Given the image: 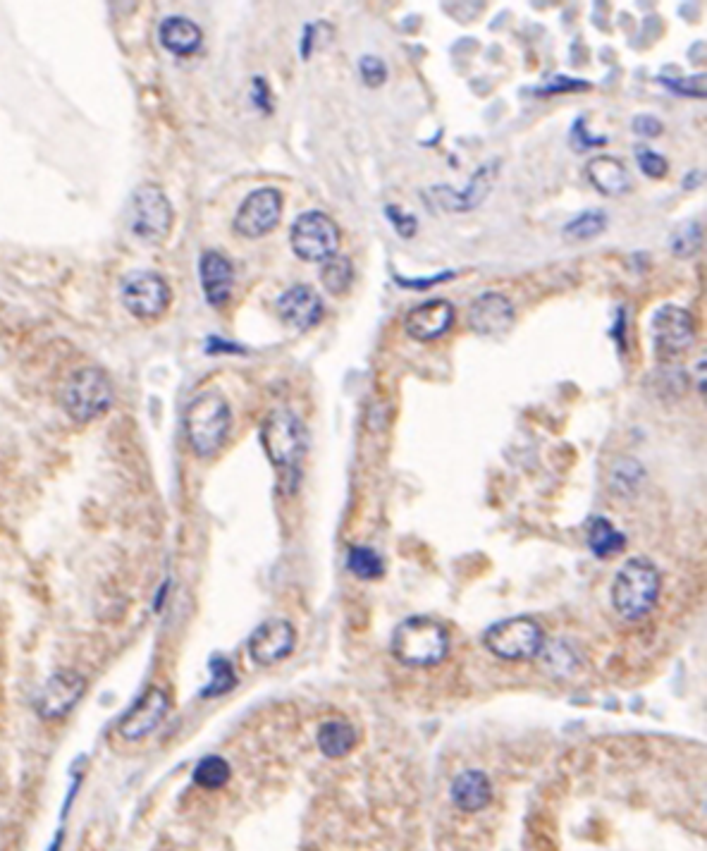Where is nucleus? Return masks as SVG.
Wrapping results in <instances>:
<instances>
[{
    "mask_svg": "<svg viewBox=\"0 0 707 851\" xmlns=\"http://www.w3.org/2000/svg\"><path fill=\"white\" fill-rule=\"evenodd\" d=\"M158 39H161L165 51L172 55H194L204 44V32L189 17L172 15L165 17L158 27Z\"/></svg>",
    "mask_w": 707,
    "mask_h": 851,
    "instance_id": "obj_21",
    "label": "nucleus"
},
{
    "mask_svg": "<svg viewBox=\"0 0 707 851\" xmlns=\"http://www.w3.org/2000/svg\"><path fill=\"white\" fill-rule=\"evenodd\" d=\"M516 323V309L512 299L502 292H483L473 299L469 309V328L483 338H500L507 335Z\"/></svg>",
    "mask_w": 707,
    "mask_h": 851,
    "instance_id": "obj_15",
    "label": "nucleus"
},
{
    "mask_svg": "<svg viewBox=\"0 0 707 851\" xmlns=\"http://www.w3.org/2000/svg\"><path fill=\"white\" fill-rule=\"evenodd\" d=\"M571 144H574L576 151L583 149H593V146H602L605 144V137H590L586 120L579 118L574 122V127H571Z\"/></svg>",
    "mask_w": 707,
    "mask_h": 851,
    "instance_id": "obj_37",
    "label": "nucleus"
},
{
    "mask_svg": "<svg viewBox=\"0 0 707 851\" xmlns=\"http://www.w3.org/2000/svg\"><path fill=\"white\" fill-rule=\"evenodd\" d=\"M650 333H653L657 354L676 357V354H684L696 340V321L681 306L665 304L655 311Z\"/></svg>",
    "mask_w": 707,
    "mask_h": 851,
    "instance_id": "obj_12",
    "label": "nucleus"
},
{
    "mask_svg": "<svg viewBox=\"0 0 707 851\" xmlns=\"http://www.w3.org/2000/svg\"><path fill=\"white\" fill-rule=\"evenodd\" d=\"M579 89H588L586 82H579V79H555V82L550 84V87L545 89V94H557V91H579Z\"/></svg>",
    "mask_w": 707,
    "mask_h": 851,
    "instance_id": "obj_39",
    "label": "nucleus"
},
{
    "mask_svg": "<svg viewBox=\"0 0 707 851\" xmlns=\"http://www.w3.org/2000/svg\"><path fill=\"white\" fill-rule=\"evenodd\" d=\"M700 244H703V228H700V223H696V220L681 225L672 237V251L676 256H681V259L696 256L700 251Z\"/></svg>",
    "mask_w": 707,
    "mask_h": 851,
    "instance_id": "obj_31",
    "label": "nucleus"
},
{
    "mask_svg": "<svg viewBox=\"0 0 707 851\" xmlns=\"http://www.w3.org/2000/svg\"><path fill=\"white\" fill-rule=\"evenodd\" d=\"M232 428V409L218 390H206L189 402L184 433L196 457H213L225 445Z\"/></svg>",
    "mask_w": 707,
    "mask_h": 851,
    "instance_id": "obj_1",
    "label": "nucleus"
},
{
    "mask_svg": "<svg viewBox=\"0 0 707 851\" xmlns=\"http://www.w3.org/2000/svg\"><path fill=\"white\" fill-rule=\"evenodd\" d=\"M60 847H63V832H58V837H55L51 847H48V851H60Z\"/></svg>",
    "mask_w": 707,
    "mask_h": 851,
    "instance_id": "obj_42",
    "label": "nucleus"
},
{
    "mask_svg": "<svg viewBox=\"0 0 707 851\" xmlns=\"http://www.w3.org/2000/svg\"><path fill=\"white\" fill-rule=\"evenodd\" d=\"M168 713L170 696L163 689L153 687L127 710L125 718L118 725V734L125 742H141V739L151 737L163 725Z\"/></svg>",
    "mask_w": 707,
    "mask_h": 851,
    "instance_id": "obj_13",
    "label": "nucleus"
},
{
    "mask_svg": "<svg viewBox=\"0 0 707 851\" xmlns=\"http://www.w3.org/2000/svg\"><path fill=\"white\" fill-rule=\"evenodd\" d=\"M359 72L366 87L371 89L383 87V84L387 82V67L378 55H364V58L359 60Z\"/></svg>",
    "mask_w": 707,
    "mask_h": 851,
    "instance_id": "obj_34",
    "label": "nucleus"
},
{
    "mask_svg": "<svg viewBox=\"0 0 707 851\" xmlns=\"http://www.w3.org/2000/svg\"><path fill=\"white\" fill-rule=\"evenodd\" d=\"M660 572L648 557H631L612 584V605L624 620H641L660 598Z\"/></svg>",
    "mask_w": 707,
    "mask_h": 851,
    "instance_id": "obj_3",
    "label": "nucleus"
},
{
    "mask_svg": "<svg viewBox=\"0 0 707 851\" xmlns=\"http://www.w3.org/2000/svg\"><path fill=\"white\" fill-rule=\"evenodd\" d=\"M268 87H266V82H263V79H254V101L258 103V106L261 108H266L268 110V106H270V101H268Z\"/></svg>",
    "mask_w": 707,
    "mask_h": 851,
    "instance_id": "obj_41",
    "label": "nucleus"
},
{
    "mask_svg": "<svg viewBox=\"0 0 707 851\" xmlns=\"http://www.w3.org/2000/svg\"><path fill=\"white\" fill-rule=\"evenodd\" d=\"M86 679L75 670H58L43 684L39 696H36V713L41 720L58 722L65 720L84 699Z\"/></svg>",
    "mask_w": 707,
    "mask_h": 851,
    "instance_id": "obj_10",
    "label": "nucleus"
},
{
    "mask_svg": "<svg viewBox=\"0 0 707 851\" xmlns=\"http://www.w3.org/2000/svg\"><path fill=\"white\" fill-rule=\"evenodd\" d=\"M208 670H211V682L201 689V696H204V699H218V696L230 694V691L237 687L235 667H232V663L227 658L215 655V658H211V663H208Z\"/></svg>",
    "mask_w": 707,
    "mask_h": 851,
    "instance_id": "obj_27",
    "label": "nucleus"
},
{
    "mask_svg": "<svg viewBox=\"0 0 707 851\" xmlns=\"http://www.w3.org/2000/svg\"><path fill=\"white\" fill-rule=\"evenodd\" d=\"M645 479L643 464L636 462L631 457H622L612 464L610 471V488L614 495H622V498H631L641 491V483Z\"/></svg>",
    "mask_w": 707,
    "mask_h": 851,
    "instance_id": "obj_25",
    "label": "nucleus"
},
{
    "mask_svg": "<svg viewBox=\"0 0 707 851\" xmlns=\"http://www.w3.org/2000/svg\"><path fill=\"white\" fill-rule=\"evenodd\" d=\"M497 170H500L497 161L485 163L476 170V173H473L469 187L461 189V192H457V189H452V187L440 185V187L430 189V194H433L435 201H438V204L445 208V211H452V213L473 211V208H478L483 204V199L488 197L490 189H493Z\"/></svg>",
    "mask_w": 707,
    "mask_h": 851,
    "instance_id": "obj_16",
    "label": "nucleus"
},
{
    "mask_svg": "<svg viewBox=\"0 0 707 851\" xmlns=\"http://www.w3.org/2000/svg\"><path fill=\"white\" fill-rule=\"evenodd\" d=\"M297 646V632L287 620H266L249 636V655L256 665H278Z\"/></svg>",
    "mask_w": 707,
    "mask_h": 851,
    "instance_id": "obj_14",
    "label": "nucleus"
},
{
    "mask_svg": "<svg viewBox=\"0 0 707 851\" xmlns=\"http://www.w3.org/2000/svg\"><path fill=\"white\" fill-rule=\"evenodd\" d=\"M588 548L595 557H612L626 548V536L614 529L610 519H593L588 526Z\"/></svg>",
    "mask_w": 707,
    "mask_h": 851,
    "instance_id": "obj_24",
    "label": "nucleus"
},
{
    "mask_svg": "<svg viewBox=\"0 0 707 851\" xmlns=\"http://www.w3.org/2000/svg\"><path fill=\"white\" fill-rule=\"evenodd\" d=\"M115 388L106 371L96 366H84L67 378L63 388V407L79 424H91L101 419L113 407Z\"/></svg>",
    "mask_w": 707,
    "mask_h": 851,
    "instance_id": "obj_5",
    "label": "nucleus"
},
{
    "mask_svg": "<svg viewBox=\"0 0 707 851\" xmlns=\"http://www.w3.org/2000/svg\"><path fill=\"white\" fill-rule=\"evenodd\" d=\"M292 251L306 263H325L340 247V228L323 211H306L294 220L290 230Z\"/></svg>",
    "mask_w": 707,
    "mask_h": 851,
    "instance_id": "obj_8",
    "label": "nucleus"
},
{
    "mask_svg": "<svg viewBox=\"0 0 707 851\" xmlns=\"http://www.w3.org/2000/svg\"><path fill=\"white\" fill-rule=\"evenodd\" d=\"M660 82L665 84L669 91H674V94L691 96V99H703V96H705V75H693L688 79L660 77Z\"/></svg>",
    "mask_w": 707,
    "mask_h": 851,
    "instance_id": "obj_35",
    "label": "nucleus"
},
{
    "mask_svg": "<svg viewBox=\"0 0 707 851\" xmlns=\"http://www.w3.org/2000/svg\"><path fill=\"white\" fill-rule=\"evenodd\" d=\"M318 749L328 758H344L356 746V730L347 720H328L318 727Z\"/></svg>",
    "mask_w": 707,
    "mask_h": 851,
    "instance_id": "obj_23",
    "label": "nucleus"
},
{
    "mask_svg": "<svg viewBox=\"0 0 707 851\" xmlns=\"http://www.w3.org/2000/svg\"><path fill=\"white\" fill-rule=\"evenodd\" d=\"M450 797L454 806L461 808V811L476 813L483 811V808L490 804V799H493V785H490L488 775L481 773V770H466V773L454 777Z\"/></svg>",
    "mask_w": 707,
    "mask_h": 851,
    "instance_id": "obj_22",
    "label": "nucleus"
},
{
    "mask_svg": "<svg viewBox=\"0 0 707 851\" xmlns=\"http://www.w3.org/2000/svg\"><path fill=\"white\" fill-rule=\"evenodd\" d=\"M127 223L129 232L141 242L161 244L168 240L172 223H175V211H172L168 194L153 182L139 185L129 199Z\"/></svg>",
    "mask_w": 707,
    "mask_h": 851,
    "instance_id": "obj_6",
    "label": "nucleus"
},
{
    "mask_svg": "<svg viewBox=\"0 0 707 851\" xmlns=\"http://www.w3.org/2000/svg\"><path fill=\"white\" fill-rule=\"evenodd\" d=\"M483 644L500 660H531L543 651L545 634L531 617H512L495 622L483 636Z\"/></svg>",
    "mask_w": 707,
    "mask_h": 851,
    "instance_id": "obj_7",
    "label": "nucleus"
},
{
    "mask_svg": "<svg viewBox=\"0 0 707 851\" xmlns=\"http://www.w3.org/2000/svg\"><path fill=\"white\" fill-rule=\"evenodd\" d=\"M261 445L275 469L282 474H299L301 459L309 448V433L292 409H273L261 426Z\"/></svg>",
    "mask_w": 707,
    "mask_h": 851,
    "instance_id": "obj_4",
    "label": "nucleus"
},
{
    "mask_svg": "<svg viewBox=\"0 0 707 851\" xmlns=\"http://www.w3.org/2000/svg\"><path fill=\"white\" fill-rule=\"evenodd\" d=\"M586 177L602 197H624L633 187L629 168L614 156L593 158V161L586 165Z\"/></svg>",
    "mask_w": 707,
    "mask_h": 851,
    "instance_id": "obj_20",
    "label": "nucleus"
},
{
    "mask_svg": "<svg viewBox=\"0 0 707 851\" xmlns=\"http://www.w3.org/2000/svg\"><path fill=\"white\" fill-rule=\"evenodd\" d=\"M232 768L223 756H206L196 763L194 782L204 789H220L230 782Z\"/></svg>",
    "mask_w": 707,
    "mask_h": 851,
    "instance_id": "obj_28",
    "label": "nucleus"
},
{
    "mask_svg": "<svg viewBox=\"0 0 707 851\" xmlns=\"http://www.w3.org/2000/svg\"><path fill=\"white\" fill-rule=\"evenodd\" d=\"M454 323V306L447 299H430L414 306L404 318V328L414 340H438Z\"/></svg>",
    "mask_w": 707,
    "mask_h": 851,
    "instance_id": "obj_18",
    "label": "nucleus"
},
{
    "mask_svg": "<svg viewBox=\"0 0 707 851\" xmlns=\"http://www.w3.org/2000/svg\"><path fill=\"white\" fill-rule=\"evenodd\" d=\"M347 567H349V572L354 574V577L366 579V581L368 579H380L385 572L380 555L368 546H352V548H349Z\"/></svg>",
    "mask_w": 707,
    "mask_h": 851,
    "instance_id": "obj_29",
    "label": "nucleus"
},
{
    "mask_svg": "<svg viewBox=\"0 0 707 851\" xmlns=\"http://www.w3.org/2000/svg\"><path fill=\"white\" fill-rule=\"evenodd\" d=\"M282 218V194L275 187H261L251 192L242 206L237 208L235 216V232L247 237V240H258V237L268 235L280 225Z\"/></svg>",
    "mask_w": 707,
    "mask_h": 851,
    "instance_id": "obj_11",
    "label": "nucleus"
},
{
    "mask_svg": "<svg viewBox=\"0 0 707 851\" xmlns=\"http://www.w3.org/2000/svg\"><path fill=\"white\" fill-rule=\"evenodd\" d=\"M636 158L645 177H650V180H662V177H667L669 163L665 161V156L648 149V146H636Z\"/></svg>",
    "mask_w": 707,
    "mask_h": 851,
    "instance_id": "obj_33",
    "label": "nucleus"
},
{
    "mask_svg": "<svg viewBox=\"0 0 707 851\" xmlns=\"http://www.w3.org/2000/svg\"><path fill=\"white\" fill-rule=\"evenodd\" d=\"M385 213H387V218H390L392 228L397 230V235H399V237H404V240H411V237L416 235L418 223H416V218H414V216H409V213H404L402 208H399V206H387V208H385Z\"/></svg>",
    "mask_w": 707,
    "mask_h": 851,
    "instance_id": "obj_36",
    "label": "nucleus"
},
{
    "mask_svg": "<svg viewBox=\"0 0 707 851\" xmlns=\"http://www.w3.org/2000/svg\"><path fill=\"white\" fill-rule=\"evenodd\" d=\"M172 302V290L163 275L139 271L127 275L122 283V304L139 321H156Z\"/></svg>",
    "mask_w": 707,
    "mask_h": 851,
    "instance_id": "obj_9",
    "label": "nucleus"
},
{
    "mask_svg": "<svg viewBox=\"0 0 707 851\" xmlns=\"http://www.w3.org/2000/svg\"><path fill=\"white\" fill-rule=\"evenodd\" d=\"M199 278L208 304L220 309L230 302L232 287H235V266L225 254L206 251L199 261Z\"/></svg>",
    "mask_w": 707,
    "mask_h": 851,
    "instance_id": "obj_19",
    "label": "nucleus"
},
{
    "mask_svg": "<svg viewBox=\"0 0 707 851\" xmlns=\"http://www.w3.org/2000/svg\"><path fill=\"white\" fill-rule=\"evenodd\" d=\"M278 316L285 326L309 330L323 318V299L311 285H294L278 297Z\"/></svg>",
    "mask_w": 707,
    "mask_h": 851,
    "instance_id": "obj_17",
    "label": "nucleus"
},
{
    "mask_svg": "<svg viewBox=\"0 0 707 851\" xmlns=\"http://www.w3.org/2000/svg\"><path fill=\"white\" fill-rule=\"evenodd\" d=\"M607 228V216L602 211H586L581 213V216H576L574 220H569L567 225H564V235L569 237V240H593V237H598L600 232H605Z\"/></svg>",
    "mask_w": 707,
    "mask_h": 851,
    "instance_id": "obj_30",
    "label": "nucleus"
},
{
    "mask_svg": "<svg viewBox=\"0 0 707 851\" xmlns=\"http://www.w3.org/2000/svg\"><path fill=\"white\" fill-rule=\"evenodd\" d=\"M452 271L450 273H440V275H435V278H426V280H404V278H397V283L402 285V287H414V290H426V287H433L435 283H442V280H447L450 278L452 280Z\"/></svg>",
    "mask_w": 707,
    "mask_h": 851,
    "instance_id": "obj_40",
    "label": "nucleus"
},
{
    "mask_svg": "<svg viewBox=\"0 0 707 851\" xmlns=\"http://www.w3.org/2000/svg\"><path fill=\"white\" fill-rule=\"evenodd\" d=\"M321 283L325 287V292H330V295L342 297L347 295L349 287L354 283V266L352 261L347 259V256H333V259H328L323 263L321 268Z\"/></svg>",
    "mask_w": 707,
    "mask_h": 851,
    "instance_id": "obj_26",
    "label": "nucleus"
},
{
    "mask_svg": "<svg viewBox=\"0 0 707 851\" xmlns=\"http://www.w3.org/2000/svg\"><path fill=\"white\" fill-rule=\"evenodd\" d=\"M540 653H543V665L552 672V675L567 677L576 670V658L574 653L569 651V646L550 644V646H543V651Z\"/></svg>",
    "mask_w": 707,
    "mask_h": 851,
    "instance_id": "obj_32",
    "label": "nucleus"
},
{
    "mask_svg": "<svg viewBox=\"0 0 707 851\" xmlns=\"http://www.w3.org/2000/svg\"><path fill=\"white\" fill-rule=\"evenodd\" d=\"M390 651L407 667L438 665L450 653V634L430 617H407L392 632Z\"/></svg>",
    "mask_w": 707,
    "mask_h": 851,
    "instance_id": "obj_2",
    "label": "nucleus"
},
{
    "mask_svg": "<svg viewBox=\"0 0 707 851\" xmlns=\"http://www.w3.org/2000/svg\"><path fill=\"white\" fill-rule=\"evenodd\" d=\"M633 132L643 139H655L662 134V122L655 115H636L633 118Z\"/></svg>",
    "mask_w": 707,
    "mask_h": 851,
    "instance_id": "obj_38",
    "label": "nucleus"
}]
</instances>
